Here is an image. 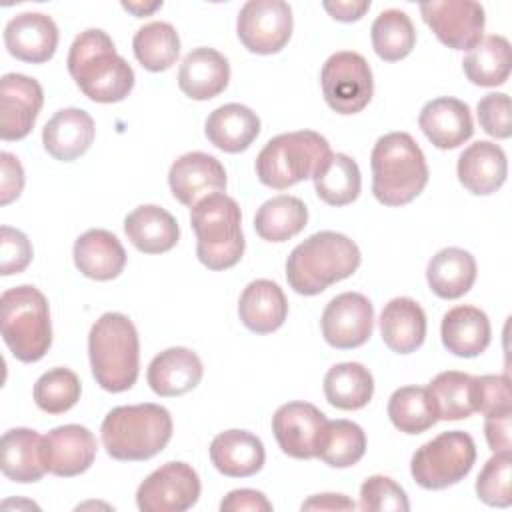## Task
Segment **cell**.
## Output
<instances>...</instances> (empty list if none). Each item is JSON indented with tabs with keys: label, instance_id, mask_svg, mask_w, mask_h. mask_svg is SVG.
Returning <instances> with one entry per match:
<instances>
[{
	"label": "cell",
	"instance_id": "cell-1",
	"mask_svg": "<svg viewBox=\"0 0 512 512\" xmlns=\"http://www.w3.org/2000/svg\"><path fill=\"white\" fill-rule=\"evenodd\" d=\"M66 64L76 86L92 102H120L134 88L132 66L100 28H88L74 38Z\"/></svg>",
	"mask_w": 512,
	"mask_h": 512
},
{
	"label": "cell",
	"instance_id": "cell-2",
	"mask_svg": "<svg viewBox=\"0 0 512 512\" xmlns=\"http://www.w3.org/2000/svg\"><path fill=\"white\" fill-rule=\"evenodd\" d=\"M362 254L354 240L340 232L322 230L300 242L286 260V280L296 294L316 296L328 286L350 278Z\"/></svg>",
	"mask_w": 512,
	"mask_h": 512
},
{
	"label": "cell",
	"instance_id": "cell-3",
	"mask_svg": "<svg viewBox=\"0 0 512 512\" xmlns=\"http://www.w3.org/2000/svg\"><path fill=\"white\" fill-rule=\"evenodd\" d=\"M372 194L384 206L410 204L428 184L422 148L408 132H390L376 140L370 156Z\"/></svg>",
	"mask_w": 512,
	"mask_h": 512
},
{
	"label": "cell",
	"instance_id": "cell-4",
	"mask_svg": "<svg viewBox=\"0 0 512 512\" xmlns=\"http://www.w3.org/2000/svg\"><path fill=\"white\" fill-rule=\"evenodd\" d=\"M94 380L106 392L130 390L140 372V340L134 322L120 312L102 314L88 334Z\"/></svg>",
	"mask_w": 512,
	"mask_h": 512
},
{
	"label": "cell",
	"instance_id": "cell-5",
	"mask_svg": "<svg viewBox=\"0 0 512 512\" xmlns=\"http://www.w3.org/2000/svg\"><path fill=\"white\" fill-rule=\"evenodd\" d=\"M170 412L152 402L116 406L102 420V444L114 460L138 462L162 452L172 438Z\"/></svg>",
	"mask_w": 512,
	"mask_h": 512
},
{
	"label": "cell",
	"instance_id": "cell-6",
	"mask_svg": "<svg viewBox=\"0 0 512 512\" xmlns=\"http://www.w3.org/2000/svg\"><path fill=\"white\" fill-rule=\"evenodd\" d=\"M196 234V256L210 270H228L244 254L242 214L234 198L224 192L210 194L190 208Z\"/></svg>",
	"mask_w": 512,
	"mask_h": 512
},
{
	"label": "cell",
	"instance_id": "cell-7",
	"mask_svg": "<svg viewBox=\"0 0 512 512\" xmlns=\"http://www.w3.org/2000/svg\"><path fill=\"white\" fill-rule=\"evenodd\" d=\"M0 330L12 356L38 362L52 346V322L46 296L30 284L14 286L0 296Z\"/></svg>",
	"mask_w": 512,
	"mask_h": 512
},
{
	"label": "cell",
	"instance_id": "cell-8",
	"mask_svg": "<svg viewBox=\"0 0 512 512\" xmlns=\"http://www.w3.org/2000/svg\"><path fill=\"white\" fill-rule=\"evenodd\" d=\"M330 154L328 140L314 130L284 132L270 138L256 156V176L268 188L286 190L312 178Z\"/></svg>",
	"mask_w": 512,
	"mask_h": 512
},
{
	"label": "cell",
	"instance_id": "cell-9",
	"mask_svg": "<svg viewBox=\"0 0 512 512\" xmlns=\"http://www.w3.org/2000/svg\"><path fill=\"white\" fill-rule=\"evenodd\" d=\"M476 462L474 438L462 430L442 432L422 444L410 462V474L426 490H444L464 480Z\"/></svg>",
	"mask_w": 512,
	"mask_h": 512
},
{
	"label": "cell",
	"instance_id": "cell-10",
	"mask_svg": "<svg viewBox=\"0 0 512 512\" xmlns=\"http://www.w3.org/2000/svg\"><path fill=\"white\" fill-rule=\"evenodd\" d=\"M326 104L338 114L362 112L374 94L370 64L358 52L340 50L332 54L320 72Z\"/></svg>",
	"mask_w": 512,
	"mask_h": 512
},
{
	"label": "cell",
	"instance_id": "cell-11",
	"mask_svg": "<svg viewBox=\"0 0 512 512\" xmlns=\"http://www.w3.org/2000/svg\"><path fill=\"white\" fill-rule=\"evenodd\" d=\"M292 8L284 0H248L236 20V34L254 54H276L292 36Z\"/></svg>",
	"mask_w": 512,
	"mask_h": 512
},
{
	"label": "cell",
	"instance_id": "cell-12",
	"mask_svg": "<svg viewBox=\"0 0 512 512\" xmlns=\"http://www.w3.org/2000/svg\"><path fill=\"white\" fill-rule=\"evenodd\" d=\"M198 498L200 478L186 462L162 464L136 490V504L142 512H184Z\"/></svg>",
	"mask_w": 512,
	"mask_h": 512
},
{
	"label": "cell",
	"instance_id": "cell-13",
	"mask_svg": "<svg viewBox=\"0 0 512 512\" xmlns=\"http://www.w3.org/2000/svg\"><path fill=\"white\" fill-rule=\"evenodd\" d=\"M422 20L452 50H472L484 34L486 14L474 0H432L420 4Z\"/></svg>",
	"mask_w": 512,
	"mask_h": 512
},
{
	"label": "cell",
	"instance_id": "cell-14",
	"mask_svg": "<svg viewBox=\"0 0 512 512\" xmlns=\"http://www.w3.org/2000/svg\"><path fill=\"white\" fill-rule=\"evenodd\" d=\"M320 326L324 340L332 348H358L372 336L374 306L360 292H342L326 304Z\"/></svg>",
	"mask_w": 512,
	"mask_h": 512
},
{
	"label": "cell",
	"instance_id": "cell-15",
	"mask_svg": "<svg viewBox=\"0 0 512 512\" xmlns=\"http://www.w3.org/2000/svg\"><path fill=\"white\" fill-rule=\"evenodd\" d=\"M326 414L310 402L282 404L272 416V432L284 454L298 460L316 458L326 428Z\"/></svg>",
	"mask_w": 512,
	"mask_h": 512
},
{
	"label": "cell",
	"instance_id": "cell-16",
	"mask_svg": "<svg viewBox=\"0 0 512 512\" xmlns=\"http://www.w3.org/2000/svg\"><path fill=\"white\" fill-rule=\"evenodd\" d=\"M44 104L38 80L24 74H4L0 80V138L6 142L26 138Z\"/></svg>",
	"mask_w": 512,
	"mask_h": 512
},
{
	"label": "cell",
	"instance_id": "cell-17",
	"mask_svg": "<svg viewBox=\"0 0 512 512\" xmlns=\"http://www.w3.org/2000/svg\"><path fill=\"white\" fill-rule=\"evenodd\" d=\"M168 186L180 204L192 208L202 198L226 190V170L212 154L188 152L172 162Z\"/></svg>",
	"mask_w": 512,
	"mask_h": 512
},
{
	"label": "cell",
	"instance_id": "cell-18",
	"mask_svg": "<svg viewBox=\"0 0 512 512\" xmlns=\"http://www.w3.org/2000/svg\"><path fill=\"white\" fill-rule=\"evenodd\" d=\"M46 472L62 478L86 472L96 458V438L80 424H64L42 438Z\"/></svg>",
	"mask_w": 512,
	"mask_h": 512
},
{
	"label": "cell",
	"instance_id": "cell-19",
	"mask_svg": "<svg viewBox=\"0 0 512 512\" xmlns=\"http://www.w3.org/2000/svg\"><path fill=\"white\" fill-rule=\"evenodd\" d=\"M4 44L14 58L44 64L58 48V26L48 14H16L4 28Z\"/></svg>",
	"mask_w": 512,
	"mask_h": 512
},
{
	"label": "cell",
	"instance_id": "cell-20",
	"mask_svg": "<svg viewBox=\"0 0 512 512\" xmlns=\"http://www.w3.org/2000/svg\"><path fill=\"white\" fill-rule=\"evenodd\" d=\"M418 126L440 150L458 148L474 134V120L468 104L450 96L426 102L420 110Z\"/></svg>",
	"mask_w": 512,
	"mask_h": 512
},
{
	"label": "cell",
	"instance_id": "cell-21",
	"mask_svg": "<svg viewBox=\"0 0 512 512\" xmlns=\"http://www.w3.org/2000/svg\"><path fill=\"white\" fill-rule=\"evenodd\" d=\"M204 374L202 360L196 352L184 346L166 348L148 364L146 380L154 394L172 398L194 390Z\"/></svg>",
	"mask_w": 512,
	"mask_h": 512
},
{
	"label": "cell",
	"instance_id": "cell-22",
	"mask_svg": "<svg viewBox=\"0 0 512 512\" xmlns=\"http://www.w3.org/2000/svg\"><path fill=\"white\" fill-rule=\"evenodd\" d=\"M94 134V120L86 110L62 108L44 124L42 144L52 158L72 162L86 154L94 142Z\"/></svg>",
	"mask_w": 512,
	"mask_h": 512
},
{
	"label": "cell",
	"instance_id": "cell-23",
	"mask_svg": "<svg viewBox=\"0 0 512 512\" xmlns=\"http://www.w3.org/2000/svg\"><path fill=\"white\" fill-rule=\"evenodd\" d=\"M456 174L468 192L476 196L494 194L508 176L506 152L490 140H478L460 154Z\"/></svg>",
	"mask_w": 512,
	"mask_h": 512
},
{
	"label": "cell",
	"instance_id": "cell-24",
	"mask_svg": "<svg viewBox=\"0 0 512 512\" xmlns=\"http://www.w3.org/2000/svg\"><path fill=\"white\" fill-rule=\"evenodd\" d=\"M230 82V64L214 48L190 50L178 70V86L192 100H210L226 90Z\"/></svg>",
	"mask_w": 512,
	"mask_h": 512
},
{
	"label": "cell",
	"instance_id": "cell-25",
	"mask_svg": "<svg viewBox=\"0 0 512 512\" xmlns=\"http://www.w3.org/2000/svg\"><path fill=\"white\" fill-rule=\"evenodd\" d=\"M74 264L92 280H114L126 266V250L122 242L104 228H92L74 242Z\"/></svg>",
	"mask_w": 512,
	"mask_h": 512
},
{
	"label": "cell",
	"instance_id": "cell-26",
	"mask_svg": "<svg viewBox=\"0 0 512 512\" xmlns=\"http://www.w3.org/2000/svg\"><path fill=\"white\" fill-rule=\"evenodd\" d=\"M210 460L224 476L248 478L262 470L266 450L258 436L246 430H226L210 442Z\"/></svg>",
	"mask_w": 512,
	"mask_h": 512
},
{
	"label": "cell",
	"instance_id": "cell-27",
	"mask_svg": "<svg viewBox=\"0 0 512 512\" xmlns=\"http://www.w3.org/2000/svg\"><path fill=\"white\" fill-rule=\"evenodd\" d=\"M124 232L132 246L144 254H164L178 244L176 218L156 204H142L124 218Z\"/></svg>",
	"mask_w": 512,
	"mask_h": 512
},
{
	"label": "cell",
	"instance_id": "cell-28",
	"mask_svg": "<svg viewBox=\"0 0 512 512\" xmlns=\"http://www.w3.org/2000/svg\"><path fill=\"white\" fill-rule=\"evenodd\" d=\"M238 316L250 332L270 334L284 324L288 300L276 282L266 278L252 280L240 294Z\"/></svg>",
	"mask_w": 512,
	"mask_h": 512
},
{
	"label": "cell",
	"instance_id": "cell-29",
	"mask_svg": "<svg viewBox=\"0 0 512 512\" xmlns=\"http://www.w3.org/2000/svg\"><path fill=\"white\" fill-rule=\"evenodd\" d=\"M490 320L476 306H454L440 324L442 344L448 352L460 358L480 356L490 344Z\"/></svg>",
	"mask_w": 512,
	"mask_h": 512
},
{
	"label": "cell",
	"instance_id": "cell-30",
	"mask_svg": "<svg viewBox=\"0 0 512 512\" xmlns=\"http://www.w3.org/2000/svg\"><path fill=\"white\" fill-rule=\"evenodd\" d=\"M380 336L396 354L416 352L426 338V314L422 306L406 296L392 298L380 314Z\"/></svg>",
	"mask_w": 512,
	"mask_h": 512
},
{
	"label": "cell",
	"instance_id": "cell-31",
	"mask_svg": "<svg viewBox=\"0 0 512 512\" xmlns=\"http://www.w3.org/2000/svg\"><path fill=\"white\" fill-rule=\"evenodd\" d=\"M206 138L228 154L244 152L260 134V118L244 104H224L216 108L204 124Z\"/></svg>",
	"mask_w": 512,
	"mask_h": 512
},
{
	"label": "cell",
	"instance_id": "cell-32",
	"mask_svg": "<svg viewBox=\"0 0 512 512\" xmlns=\"http://www.w3.org/2000/svg\"><path fill=\"white\" fill-rule=\"evenodd\" d=\"M42 438L30 428H12L0 440L2 474L20 484L38 482L46 474L42 458Z\"/></svg>",
	"mask_w": 512,
	"mask_h": 512
},
{
	"label": "cell",
	"instance_id": "cell-33",
	"mask_svg": "<svg viewBox=\"0 0 512 512\" xmlns=\"http://www.w3.org/2000/svg\"><path fill=\"white\" fill-rule=\"evenodd\" d=\"M426 280L438 298L456 300L472 288L476 280V260L462 248H444L428 262Z\"/></svg>",
	"mask_w": 512,
	"mask_h": 512
},
{
	"label": "cell",
	"instance_id": "cell-34",
	"mask_svg": "<svg viewBox=\"0 0 512 512\" xmlns=\"http://www.w3.org/2000/svg\"><path fill=\"white\" fill-rule=\"evenodd\" d=\"M512 66V52L510 42L500 36L492 34L482 38L462 60V68L466 78L484 88L500 86L508 80Z\"/></svg>",
	"mask_w": 512,
	"mask_h": 512
},
{
	"label": "cell",
	"instance_id": "cell-35",
	"mask_svg": "<svg viewBox=\"0 0 512 512\" xmlns=\"http://www.w3.org/2000/svg\"><path fill=\"white\" fill-rule=\"evenodd\" d=\"M308 222V208L306 204L288 194L274 196L266 200L256 216H254V230L262 240L268 242H286L300 234Z\"/></svg>",
	"mask_w": 512,
	"mask_h": 512
},
{
	"label": "cell",
	"instance_id": "cell-36",
	"mask_svg": "<svg viewBox=\"0 0 512 512\" xmlns=\"http://www.w3.org/2000/svg\"><path fill=\"white\" fill-rule=\"evenodd\" d=\"M374 394V378L360 362H340L324 376V396L340 410H360Z\"/></svg>",
	"mask_w": 512,
	"mask_h": 512
},
{
	"label": "cell",
	"instance_id": "cell-37",
	"mask_svg": "<svg viewBox=\"0 0 512 512\" xmlns=\"http://www.w3.org/2000/svg\"><path fill=\"white\" fill-rule=\"evenodd\" d=\"M312 180L318 198L330 206L352 204L362 188V174L356 160L342 152H332Z\"/></svg>",
	"mask_w": 512,
	"mask_h": 512
},
{
	"label": "cell",
	"instance_id": "cell-38",
	"mask_svg": "<svg viewBox=\"0 0 512 512\" xmlns=\"http://www.w3.org/2000/svg\"><path fill=\"white\" fill-rule=\"evenodd\" d=\"M136 60L150 72L168 70L180 54V38L172 24L156 20L144 24L132 40Z\"/></svg>",
	"mask_w": 512,
	"mask_h": 512
},
{
	"label": "cell",
	"instance_id": "cell-39",
	"mask_svg": "<svg viewBox=\"0 0 512 512\" xmlns=\"http://www.w3.org/2000/svg\"><path fill=\"white\" fill-rule=\"evenodd\" d=\"M372 48L386 62L406 58L416 44V30L410 16L402 10L390 8L376 16L370 28Z\"/></svg>",
	"mask_w": 512,
	"mask_h": 512
},
{
	"label": "cell",
	"instance_id": "cell-40",
	"mask_svg": "<svg viewBox=\"0 0 512 512\" xmlns=\"http://www.w3.org/2000/svg\"><path fill=\"white\" fill-rule=\"evenodd\" d=\"M366 452V434L352 420H328L316 458L332 468H348Z\"/></svg>",
	"mask_w": 512,
	"mask_h": 512
},
{
	"label": "cell",
	"instance_id": "cell-41",
	"mask_svg": "<svg viewBox=\"0 0 512 512\" xmlns=\"http://www.w3.org/2000/svg\"><path fill=\"white\" fill-rule=\"evenodd\" d=\"M470 380L472 376L466 372L446 370L426 386L438 420H462L474 412L470 400Z\"/></svg>",
	"mask_w": 512,
	"mask_h": 512
},
{
	"label": "cell",
	"instance_id": "cell-42",
	"mask_svg": "<svg viewBox=\"0 0 512 512\" xmlns=\"http://www.w3.org/2000/svg\"><path fill=\"white\" fill-rule=\"evenodd\" d=\"M388 418L404 434H422L438 418L424 386H402L388 400Z\"/></svg>",
	"mask_w": 512,
	"mask_h": 512
},
{
	"label": "cell",
	"instance_id": "cell-43",
	"mask_svg": "<svg viewBox=\"0 0 512 512\" xmlns=\"http://www.w3.org/2000/svg\"><path fill=\"white\" fill-rule=\"evenodd\" d=\"M80 378L70 368H52L34 384V402L46 414H64L80 400Z\"/></svg>",
	"mask_w": 512,
	"mask_h": 512
},
{
	"label": "cell",
	"instance_id": "cell-44",
	"mask_svg": "<svg viewBox=\"0 0 512 512\" xmlns=\"http://www.w3.org/2000/svg\"><path fill=\"white\" fill-rule=\"evenodd\" d=\"M476 494L488 506L506 508L512 502V456L508 452H494L484 464L476 480Z\"/></svg>",
	"mask_w": 512,
	"mask_h": 512
},
{
	"label": "cell",
	"instance_id": "cell-45",
	"mask_svg": "<svg viewBox=\"0 0 512 512\" xmlns=\"http://www.w3.org/2000/svg\"><path fill=\"white\" fill-rule=\"evenodd\" d=\"M470 400L474 412L482 416H500L512 412L510 380L506 374H484L472 376L470 380Z\"/></svg>",
	"mask_w": 512,
	"mask_h": 512
},
{
	"label": "cell",
	"instance_id": "cell-46",
	"mask_svg": "<svg viewBox=\"0 0 512 512\" xmlns=\"http://www.w3.org/2000/svg\"><path fill=\"white\" fill-rule=\"evenodd\" d=\"M358 508L364 512H408L410 502L404 488L392 478L374 474L360 486Z\"/></svg>",
	"mask_w": 512,
	"mask_h": 512
},
{
	"label": "cell",
	"instance_id": "cell-47",
	"mask_svg": "<svg viewBox=\"0 0 512 512\" xmlns=\"http://www.w3.org/2000/svg\"><path fill=\"white\" fill-rule=\"evenodd\" d=\"M478 122L480 128L492 138L506 140L512 134L510 120V98L504 92H490L480 98L478 106Z\"/></svg>",
	"mask_w": 512,
	"mask_h": 512
},
{
	"label": "cell",
	"instance_id": "cell-48",
	"mask_svg": "<svg viewBox=\"0 0 512 512\" xmlns=\"http://www.w3.org/2000/svg\"><path fill=\"white\" fill-rule=\"evenodd\" d=\"M32 244L28 236L16 228H0V274H20L32 262Z\"/></svg>",
	"mask_w": 512,
	"mask_h": 512
},
{
	"label": "cell",
	"instance_id": "cell-49",
	"mask_svg": "<svg viewBox=\"0 0 512 512\" xmlns=\"http://www.w3.org/2000/svg\"><path fill=\"white\" fill-rule=\"evenodd\" d=\"M0 164H2V176H0V204L6 206L12 200H16L24 188V170L20 160L10 154L2 152L0 154Z\"/></svg>",
	"mask_w": 512,
	"mask_h": 512
},
{
	"label": "cell",
	"instance_id": "cell-50",
	"mask_svg": "<svg viewBox=\"0 0 512 512\" xmlns=\"http://www.w3.org/2000/svg\"><path fill=\"white\" fill-rule=\"evenodd\" d=\"M222 512H270L272 502L258 490L240 488L226 494L220 502Z\"/></svg>",
	"mask_w": 512,
	"mask_h": 512
},
{
	"label": "cell",
	"instance_id": "cell-51",
	"mask_svg": "<svg viewBox=\"0 0 512 512\" xmlns=\"http://www.w3.org/2000/svg\"><path fill=\"white\" fill-rule=\"evenodd\" d=\"M510 424H512V412L486 418L484 434H486V442L492 452H508L510 450V446H512Z\"/></svg>",
	"mask_w": 512,
	"mask_h": 512
},
{
	"label": "cell",
	"instance_id": "cell-52",
	"mask_svg": "<svg viewBox=\"0 0 512 512\" xmlns=\"http://www.w3.org/2000/svg\"><path fill=\"white\" fill-rule=\"evenodd\" d=\"M370 8L368 0H344V2H324V10L338 22H356Z\"/></svg>",
	"mask_w": 512,
	"mask_h": 512
},
{
	"label": "cell",
	"instance_id": "cell-53",
	"mask_svg": "<svg viewBox=\"0 0 512 512\" xmlns=\"http://www.w3.org/2000/svg\"><path fill=\"white\" fill-rule=\"evenodd\" d=\"M356 504L344 494H316L302 504V510H354Z\"/></svg>",
	"mask_w": 512,
	"mask_h": 512
},
{
	"label": "cell",
	"instance_id": "cell-54",
	"mask_svg": "<svg viewBox=\"0 0 512 512\" xmlns=\"http://www.w3.org/2000/svg\"><path fill=\"white\" fill-rule=\"evenodd\" d=\"M122 6H124L126 10H130V12H134L136 16H144V14H150L152 10L160 8V6H162V2H154V4H150V6H142V4H130V2H124Z\"/></svg>",
	"mask_w": 512,
	"mask_h": 512
}]
</instances>
